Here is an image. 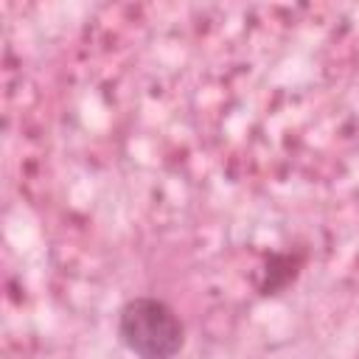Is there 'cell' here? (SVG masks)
<instances>
[{"mask_svg":"<svg viewBox=\"0 0 359 359\" xmlns=\"http://www.w3.org/2000/svg\"><path fill=\"white\" fill-rule=\"evenodd\" d=\"M118 337L140 359H171L185 342V328L165 300L135 297L118 314Z\"/></svg>","mask_w":359,"mask_h":359,"instance_id":"1","label":"cell"}]
</instances>
